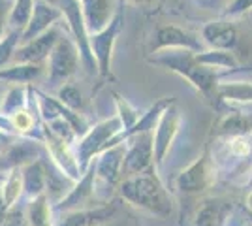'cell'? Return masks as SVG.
Listing matches in <instances>:
<instances>
[{
	"mask_svg": "<svg viewBox=\"0 0 252 226\" xmlns=\"http://www.w3.org/2000/svg\"><path fill=\"white\" fill-rule=\"evenodd\" d=\"M179 121L181 119H179L177 106H175V102H171L168 108L162 111L157 127L153 130V162L157 164V168H162V164L168 157L169 147L177 136Z\"/></svg>",
	"mask_w": 252,
	"mask_h": 226,
	"instance_id": "cell-9",
	"label": "cell"
},
{
	"mask_svg": "<svg viewBox=\"0 0 252 226\" xmlns=\"http://www.w3.org/2000/svg\"><path fill=\"white\" fill-rule=\"evenodd\" d=\"M61 19H63V11L59 10V6L47 4L43 0H36L31 19L21 32V43L34 40L36 36H40L45 31H49L51 27H55Z\"/></svg>",
	"mask_w": 252,
	"mask_h": 226,
	"instance_id": "cell-14",
	"label": "cell"
},
{
	"mask_svg": "<svg viewBox=\"0 0 252 226\" xmlns=\"http://www.w3.org/2000/svg\"><path fill=\"white\" fill-rule=\"evenodd\" d=\"M215 93L228 102L249 104L252 102V83L247 81H233V83H219Z\"/></svg>",
	"mask_w": 252,
	"mask_h": 226,
	"instance_id": "cell-25",
	"label": "cell"
},
{
	"mask_svg": "<svg viewBox=\"0 0 252 226\" xmlns=\"http://www.w3.org/2000/svg\"><path fill=\"white\" fill-rule=\"evenodd\" d=\"M119 194L128 204L145 209L153 215L168 217L173 209L171 196L166 187L149 170L132 177H125L119 185Z\"/></svg>",
	"mask_w": 252,
	"mask_h": 226,
	"instance_id": "cell-1",
	"label": "cell"
},
{
	"mask_svg": "<svg viewBox=\"0 0 252 226\" xmlns=\"http://www.w3.org/2000/svg\"><path fill=\"white\" fill-rule=\"evenodd\" d=\"M0 226H27V219H25V202H19L8 209V213L4 217V221Z\"/></svg>",
	"mask_w": 252,
	"mask_h": 226,
	"instance_id": "cell-32",
	"label": "cell"
},
{
	"mask_svg": "<svg viewBox=\"0 0 252 226\" xmlns=\"http://www.w3.org/2000/svg\"><path fill=\"white\" fill-rule=\"evenodd\" d=\"M19 43H21V34L15 32V31H8L0 38V68L11 65Z\"/></svg>",
	"mask_w": 252,
	"mask_h": 226,
	"instance_id": "cell-30",
	"label": "cell"
},
{
	"mask_svg": "<svg viewBox=\"0 0 252 226\" xmlns=\"http://www.w3.org/2000/svg\"><path fill=\"white\" fill-rule=\"evenodd\" d=\"M211 183V164L207 155L192 162L177 177V189L181 193H200Z\"/></svg>",
	"mask_w": 252,
	"mask_h": 226,
	"instance_id": "cell-15",
	"label": "cell"
},
{
	"mask_svg": "<svg viewBox=\"0 0 252 226\" xmlns=\"http://www.w3.org/2000/svg\"><path fill=\"white\" fill-rule=\"evenodd\" d=\"M252 8V0H233L231 6L228 8L230 15H239L243 11H249Z\"/></svg>",
	"mask_w": 252,
	"mask_h": 226,
	"instance_id": "cell-35",
	"label": "cell"
},
{
	"mask_svg": "<svg viewBox=\"0 0 252 226\" xmlns=\"http://www.w3.org/2000/svg\"><path fill=\"white\" fill-rule=\"evenodd\" d=\"M149 63L168 66L169 70L183 75L187 81H190L196 89H200L201 93H205V95H211L219 85L217 83V72L213 68L200 65L196 61L194 51H187V49H160L149 59Z\"/></svg>",
	"mask_w": 252,
	"mask_h": 226,
	"instance_id": "cell-2",
	"label": "cell"
},
{
	"mask_svg": "<svg viewBox=\"0 0 252 226\" xmlns=\"http://www.w3.org/2000/svg\"><path fill=\"white\" fill-rule=\"evenodd\" d=\"M134 2H139V4H143V2H149V0H134Z\"/></svg>",
	"mask_w": 252,
	"mask_h": 226,
	"instance_id": "cell-40",
	"label": "cell"
},
{
	"mask_svg": "<svg viewBox=\"0 0 252 226\" xmlns=\"http://www.w3.org/2000/svg\"><path fill=\"white\" fill-rule=\"evenodd\" d=\"M61 38V31L55 25L49 31L36 36L34 40H29L25 43H19V47L15 49L13 55V63H25V65H43L47 61V57L55 47L57 40Z\"/></svg>",
	"mask_w": 252,
	"mask_h": 226,
	"instance_id": "cell-12",
	"label": "cell"
},
{
	"mask_svg": "<svg viewBox=\"0 0 252 226\" xmlns=\"http://www.w3.org/2000/svg\"><path fill=\"white\" fill-rule=\"evenodd\" d=\"M160 49H187L200 53L201 43L192 36V34L181 31L177 27L169 25V27H160L157 34V51Z\"/></svg>",
	"mask_w": 252,
	"mask_h": 226,
	"instance_id": "cell-16",
	"label": "cell"
},
{
	"mask_svg": "<svg viewBox=\"0 0 252 226\" xmlns=\"http://www.w3.org/2000/svg\"><path fill=\"white\" fill-rule=\"evenodd\" d=\"M121 25H123V13L117 11L111 17V21L107 23L100 32L89 34V45H91V51L96 61L98 74L107 75L111 70V57H113L117 36L121 32Z\"/></svg>",
	"mask_w": 252,
	"mask_h": 226,
	"instance_id": "cell-7",
	"label": "cell"
},
{
	"mask_svg": "<svg viewBox=\"0 0 252 226\" xmlns=\"http://www.w3.org/2000/svg\"><path fill=\"white\" fill-rule=\"evenodd\" d=\"M23 172V202L34 200L45 194V168L43 161H34L21 168Z\"/></svg>",
	"mask_w": 252,
	"mask_h": 226,
	"instance_id": "cell-19",
	"label": "cell"
},
{
	"mask_svg": "<svg viewBox=\"0 0 252 226\" xmlns=\"http://www.w3.org/2000/svg\"><path fill=\"white\" fill-rule=\"evenodd\" d=\"M25 219H27V226H53L55 213L45 194L25 202Z\"/></svg>",
	"mask_w": 252,
	"mask_h": 226,
	"instance_id": "cell-22",
	"label": "cell"
},
{
	"mask_svg": "<svg viewBox=\"0 0 252 226\" xmlns=\"http://www.w3.org/2000/svg\"><path fill=\"white\" fill-rule=\"evenodd\" d=\"M230 153L237 159H245L251 153V141L247 136H233L230 141Z\"/></svg>",
	"mask_w": 252,
	"mask_h": 226,
	"instance_id": "cell-33",
	"label": "cell"
},
{
	"mask_svg": "<svg viewBox=\"0 0 252 226\" xmlns=\"http://www.w3.org/2000/svg\"><path fill=\"white\" fill-rule=\"evenodd\" d=\"M45 72L43 65H25V63H11L0 68V81L11 85H31L38 81Z\"/></svg>",
	"mask_w": 252,
	"mask_h": 226,
	"instance_id": "cell-17",
	"label": "cell"
},
{
	"mask_svg": "<svg viewBox=\"0 0 252 226\" xmlns=\"http://www.w3.org/2000/svg\"><path fill=\"white\" fill-rule=\"evenodd\" d=\"M79 51L75 47L72 38L61 34V38L57 40L55 47L45 61V83L47 89L57 91L59 87L68 83V79L77 72L79 68Z\"/></svg>",
	"mask_w": 252,
	"mask_h": 226,
	"instance_id": "cell-4",
	"label": "cell"
},
{
	"mask_svg": "<svg viewBox=\"0 0 252 226\" xmlns=\"http://www.w3.org/2000/svg\"><path fill=\"white\" fill-rule=\"evenodd\" d=\"M43 132V147H45V157L49 159L53 166L63 172L68 179L72 181H77L81 177V168H79V162H77V157H75L74 145L66 143V141L55 138L53 134H49L47 130L42 127Z\"/></svg>",
	"mask_w": 252,
	"mask_h": 226,
	"instance_id": "cell-11",
	"label": "cell"
},
{
	"mask_svg": "<svg viewBox=\"0 0 252 226\" xmlns=\"http://www.w3.org/2000/svg\"><path fill=\"white\" fill-rule=\"evenodd\" d=\"M203 40L213 49L230 51L231 47L237 43V31H235V27L230 25V23H224V21L209 23L203 29Z\"/></svg>",
	"mask_w": 252,
	"mask_h": 226,
	"instance_id": "cell-20",
	"label": "cell"
},
{
	"mask_svg": "<svg viewBox=\"0 0 252 226\" xmlns=\"http://www.w3.org/2000/svg\"><path fill=\"white\" fill-rule=\"evenodd\" d=\"M196 61L207 68H237V61L233 53L224 49H211V51L196 53Z\"/></svg>",
	"mask_w": 252,
	"mask_h": 226,
	"instance_id": "cell-28",
	"label": "cell"
},
{
	"mask_svg": "<svg viewBox=\"0 0 252 226\" xmlns=\"http://www.w3.org/2000/svg\"><path fill=\"white\" fill-rule=\"evenodd\" d=\"M2 177H4V175H0V181H2Z\"/></svg>",
	"mask_w": 252,
	"mask_h": 226,
	"instance_id": "cell-44",
	"label": "cell"
},
{
	"mask_svg": "<svg viewBox=\"0 0 252 226\" xmlns=\"http://www.w3.org/2000/svg\"><path fill=\"white\" fill-rule=\"evenodd\" d=\"M220 132L226 136H247L252 132V115L249 113H230L220 123Z\"/></svg>",
	"mask_w": 252,
	"mask_h": 226,
	"instance_id": "cell-27",
	"label": "cell"
},
{
	"mask_svg": "<svg viewBox=\"0 0 252 226\" xmlns=\"http://www.w3.org/2000/svg\"><path fill=\"white\" fill-rule=\"evenodd\" d=\"M83 8V17L85 25H87V31L89 34H96L104 29L107 23L111 21V2L109 0H87L81 4Z\"/></svg>",
	"mask_w": 252,
	"mask_h": 226,
	"instance_id": "cell-18",
	"label": "cell"
},
{
	"mask_svg": "<svg viewBox=\"0 0 252 226\" xmlns=\"http://www.w3.org/2000/svg\"><path fill=\"white\" fill-rule=\"evenodd\" d=\"M153 164V132L136 134L125 141L123 179L143 173Z\"/></svg>",
	"mask_w": 252,
	"mask_h": 226,
	"instance_id": "cell-8",
	"label": "cell"
},
{
	"mask_svg": "<svg viewBox=\"0 0 252 226\" xmlns=\"http://www.w3.org/2000/svg\"><path fill=\"white\" fill-rule=\"evenodd\" d=\"M121 130H123V125H121V121H119L117 115L115 117L104 119V121L96 123L94 127L87 129V132L75 141L74 145L75 157H77L81 172L87 170V166L91 164V161L105 149V145L113 140Z\"/></svg>",
	"mask_w": 252,
	"mask_h": 226,
	"instance_id": "cell-5",
	"label": "cell"
},
{
	"mask_svg": "<svg viewBox=\"0 0 252 226\" xmlns=\"http://www.w3.org/2000/svg\"><path fill=\"white\" fill-rule=\"evenodd\" d=\"M125 143L113 145L93 159L94 164V200L96 204H109L123 181Z\"/></svg>",
	"mask_w": 252,
	"mask_h": 226,
	"instance_id": "cell-3",
	"label": "cell"
},
{
	"mask_svg": "<svg viewBox=\"0 0 252 226\" xmlns=\"http://www.w3.org/2000/svg\"><path fill=\"white\" fill-rule=\"evenodd\" d=\"M43 2H47V4H53V6H57V0H43Z\"/></svg>",
	"mask_w": 252,
	"mask_h": 226,
	"instance_id": "cell-39",
	"label": "cell"
},
{
	"mask_svg": "<svg viewBox=\"0 0 252 226\" xmlns=\"http://www.w3.org/2000/svg\"><path fill=\"white\" fill-rule=\"evenodd\" d=\"M17 136L15 134H11V132H8V130L0 129V157L8 151V147H10L11 143H13V140H15Z\"/></svg>",
	"mask_w": 252,
	"mask_h": 226,
	"instance_id": "cell-36",
	"label": "cell"
},
{
	"mask_svg": "<svg viewBox=\"0 0 252 226\" xmlns=\"http://www.w3.org/2000/svg\"><path fill=\"white\" fill-rule=\"evenodd\" d=\"M57 6L63 11V17L68 21L72 40H74L75 47L79 51V59L87 68V72L89 74H98L96 61L93 57V51H91V45H89V31H87V25H85L81 2L79 0H57Z\"/></svg>",
	"mask_w": 252,
	"mask_h": 226,
	"instance_id": "cell-6",
	"label": "cell"
},
{
	"mask_svg": "<svg viewBox=\"0 0 252 226\" xmlns=\"http://www.w3.org/2000/svg\"><path fill=\"white\" fill-rule=\"evenodd\" d=\"M34 2L36 0H13L10 10V19H8V29L15 32H23V29L27 27V23L31 19L32 10H34Z\"/></svg>",
	"mask_w": 252,
	"mask_h": 226,
	"instance_id": "cell-26",
	"label": "cell"
},
{
	"mask_svg": "<svg viewBox=\"0 0 252 226\" xmlns=\"http://www.w3.org/2000/svg\"><path fill=\"white\" fill-rule=\"evenodd\" d=\"M231 207L222 200H205L200 205L194 226H224Z\"/></svg>",
	"mask_w": 252,
	"mask_h": 226,
	"instance_id": "cell-21",
	"label": "cell"
},
{
	"mask_svg": "<svg viewBox=\"0 0 252 226\" xmlns=\"http://www.w3.org/2000/svg\"><path fill=\"white\" fill-rule=\"evenodd\" d=\"M117 213L113 204L93 205L83 209H74L66 213H57L53 226H102L107 225Z\"/></svg>",
	"mask_w": 252,
	"mask_h": 226,
	"instance_id": "cell-13",
	"label": "cell"
},
{
	"mask_svg": "<svg viewBox=\"0 0 252 226\" xmlns=\"http://www.w3.org/2000/svg\"><path fill=\"white\" fill-rule=\"evenodd\" d=\"M0 194L8 209L23 202V172L21 168H13L4 173L0 181Z\"/></svg>",
	"mask_w": 252,
	"mask_h": 226,
	"instance_id": "cell-24",
	"label": "cell"
},
{
	"mask_svg": "<svg viewBox=\"0 0 252 226\" xmlns=\"http://www.w3.org/2000/svg\"><path fill=\"white\" fill-rule=\"evenodd\" d=\"M55 98L63 104L64 108L72 109V111H77V109H81V106H83L81 91L75 85H70V83L59 87V89H57V97Z\"/></svg>",
	"mask_w": 252,
	"mask_h": 226,
	"instance_id": "cell-31",
	"label": "cell"
},
{
	"mask_svg": "<svg viewBox=\"0 0 252 226\" xmlns=\"http://www.w3.org/2000/svg\"><path fill=\"white\" fill-rule=\"evenodd\" d=\"M29 97H31V85H11L0 102V117L8 119L13 113L29 108Z\"/></svg>",
	"mask_w": 252,
	"mask_h": 226,
	"instance_id": "cell-23",
	"label": "cell"
},
{
	"mask_svg": "<svg viewBox=\"0 0 252 226\" xmlns=\"http://www.w3.org/2000/svg\"><path fill=\"white\" fill-rule=\"evenodd\" d=\"M115 97V106H117V117L121 121V125H123V130L121 132H126V130H130L134 125H136L139 117H141V113H139V109L134 108L126 98H123L121 95H113Z\"/></svg>",
	"mask_w": 252,
	"mask_h": 226,
	"instance_id": "cell-29",
	"label": "cell"
},
{
	"mask_svg": "<svg viewBox=\"0 0 252 226\" xmlns=\"http://www.w3.org/2000/svg\"><path fill=\"white\" fill-rule=\"evenodd\" d=\"M102 226H113V225H109V223H107V225H102Z\"/></svg>",
	"mask_w": 252,
	"mask_h": 226,
	"instance_id": "cell-42",
	"label": "cell"
},
{
	"mask_svg": "<svg viewBox=\"0 0 252 226\" xmlns=\"http://www.w3.org/2000/svg\"><path fill=\"white\" fill-rule=\"evenodd\" d=\"M6 213H8V205L4 204V200H2V194H0V223L4 221Z\"/></svg>",
	"mask_w": 252,
	"mask_h": 226,
	"instance_id": "cell-37",
	"label": "cell"
},
{
	"mask_svg": "<svg viewBox=\"0 0 252 226\" xmlns=\"http://www.w3.org/2000/svg\"><path fill=\"white\" fill-rule=\"evenodd\" d=\"M249 217H251V221H252V211H249Z\"/></svg>",
	"mask_w": 252,
	"mask_h": 226,
	"instance_id": "cell-41",
	"label": "cell"
},
{
	"mask_svg": "<svg viewBox=\"0 0 252 226\" xmlns=\"http://www.w3.org/2000/svg\"><path fill=\"white\" fill-rule=\"evenodd\" d=\"M13 0H0V38L8 32V19H10V10Z\"/></svg>",
	"mask_w": 252,
	"mask_h": 226,
	"instance_id": "cell-34",
	"label": "cell"
},
{
	"mask_svg": "<svg viewBox=\"0 0 252 226\" xmlns=\"http://www.w3.org/2000/svg\"><path fill=\"white\" fill-rule=\"evenodd\" d=\"M96 204L94 200V164L87 166V170L81 173V177L74 183L70 189V193L64 196L59 204L53 205V213H66V211H74V209H83V207H93Z\"/></svg>",
	"mask_w": 252,
	"mask_h": 226,
	"instance_id": "cell-10",
	"label": "cell"
},
{
	"mask_svg": "<svg viewBox=\"0 0 252 226\" xmlns=\"http://www.w3.org/2000/svg\"><path fill=\"white\" fill-rule=\"evenodd\" d=\"M247 209H249V211H252V193L247 196Z\"/></svg>",
	"mask_w": 252,
	"mask_h": 226,
	"instance_id": "cell-38",
	"label": "cell"
},
{
	"mask_svg": "<svg viewBox=\"0 0 252 226\" xmlns=\"http://www.w3.org/2000/svg\"><path fill=\"white\" fill-rule=\"evenodd\" d=\"M79 2H81V4H83V2H87V0H79Z\"/></svg>",
	"mask_w": 252,
	"mask_h": 226,
	"instance_id": "cell-43",
	"label": "cell"
}]
</instances>
